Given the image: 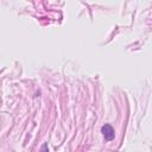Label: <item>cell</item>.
<instances>
[{
  "label": "cell",
  "mask_w": 152,
  "mask_h": 152,
  "mask_svg": "<svg viewBox=\"0 0 152 152\" xmlns=\"http://www.w3.org/2000/svg\"><path fill=\"white\" fill-rule=\"evenodd\" d=\"M101 133H102V136L105 138V140L107 141H110L114 139V137H115V132H114V128L112 127V125L109 124H106L101 127Z\"/></svg>",
  "instance_id": "6da1fadb"
},
{
  "label": "cell",
  "mask_w": 152,
  "mask_h": 152,
  "mask_svg": "<svg viewBox=\"0 0 152 152\" xmlns=\"http://www.w3.org/2000/svg\"><path fill=\"white\" fill-rule=\"evenodd\" d=\"M41 152H49V147H48V144H43V146L41 147Z\"/></svg>",
  "instance_id": "7a4b0ae2"
}]
</instances>
